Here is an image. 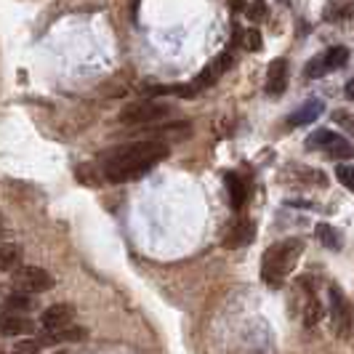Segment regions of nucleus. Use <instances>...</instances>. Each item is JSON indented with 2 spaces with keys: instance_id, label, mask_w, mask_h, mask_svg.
<instances>
[{
  "instance_id": "1",
  "label": "nucleus",
  "mask_w": 354,
  "mask_h": 354,
  "mask_svg": "<svg viewBox=\"0 0 354 354\" xmlns=\"http://www.w3.org/2000/svg\"><path fill=\"white\" fill-rule=\"evenodd\" d=\"M168 158V144L162 142H139L118 149L104 162V176L112 184H125L133 178L147 176L160 160Z\"/></svg>"
},
{
  "instance_id": "2",
  "label": "nucleus",
  "mask_w": 354,
  "mask_h": 354,
  "mask_svg": "<svg viewBox=\"0 0 354 354\" xmlns=\"http://www.w3.org/2000/svg\"><path fill=\"white\" fill-rule=\"evenodd\" d=\"M304 243L299 237H290L283 243H274L272 248H266L264 261H261V280L272 288H280L285 283V277L290 274V269L296 266V261L301 259Z\"/></svg>"
},
{
  "instance_id": "3",
  "label": "nucleus",
  "mask_w": 354,
  "mask_h": 354,
  "mask_svg": "<svg viewBox=\"0 0 354 354\" xmlns=\"http://www.w3.org/2000/svg\"><path fill=\"white\" fill-rule=\"evenodd\" d=\"M328 312H330V325L338 338H349L354 328V309L346 293L338 285H328Z\"/></svg>"
},
{
  "instance_id": "4",
  "label": "nucleus",
  "mask_w": 354,
  "mask_h": 354,
  "mask_svg": "<svg viewBox=\"0 0 354 354\" xmlns=\"http://www.w3.org/2000/svg\"><path fill=\"white\" fill-rule=\"evenodd\" d=\"M346 62H349V51H346L344 46H336V48H328L325 53L315 56V59L306 64L304 75H306V77H312V80H317V77H325L328 72L341 70Z\"/></svg>"
},
{
  "instance_id": "5",
  "label": "nucleus",
  "mask_w": 354,
  "mask_h": 354,
  "mask_svg": "<svg viewBox=\"0 0 354 354\" xmlns=\"http://www.w3.org/2000/svg\"><path fill=\"white\" fill-rule=\"evenodd\" d=\"M14 283L21 293H46L53 288V277L40 266H19L14 274Z\"/></svg>"
},
{
  "instance_id": "6",
  "label": "nucleus",
  "mask_w": 354,
  "mask_h": 354,
  "mask_svg": "<svg viewBox=\"0 0 354 354\" xmlns=\"http://www.w3.org/2000/svg\"><path fill=\"white\" fill-rule=\"evenodd\" d=\"M168 106L158 104V102H144V104H131L120 112V123L125 125H144V123H155L168 118Z\"/></svg>"
},
{
  "instance_id": "7",
  "label": "nucleus",
  "mask_w": 354,
  "mask_h": 354,
  "mask_svg": "<svg viewBox=\"0 0 354 354\" xmlns=\"http://www.w3.org/2000/svg\"><path fill=\"white\" fill-rule=\"evenodd\" d=\"M72 319H75V306H72V304H53V306H48V309L40 315V325H43L48 333H59V330L70 328Z\"/></svg>"
},
{
  "instance_id": "8",
  "label": "nucleus",
  "mask_w": 354,
  "mask_h": 354,
  "mask_svg": "<svg viewBox=\"0 0 354 354\" xmlns=\"http://www.w3.org/2000/svg\"><path fill=\"white\" fill-rule=\"evenodd\" d=\"M230 64H232L230 53H227V51L218 53V56H216V59L211 62V64H205V70L200 72L195 80L189 83V88L195 91V93H197V91H203V88H211L213 83H216V80H218L224 72L230 70Z\"/></svg>"
},
{
  "instance_id": "9",
  "label": "nucleus",
  "mask_w": 354,
  "mask_h": 354,
  "mask_svg": "<svg viewBox=\"0 0 354 354\" xmlns=\"http://www.w3.org/2000/svg\"><path fill=\"white\" fill-rule=\"evenodd\" d=\"M288 86V62L285 59H272L266 67V93L280 96Z\"/></svg>"
},
{
  "instance_id": "10",
  "label": "nucleus",
  "mask_w": 354,
  "mask_h": 354,
  "mask_svg": "<svg viewBox=\"0 0 354 354\" xmlns=\"http://www.w3.org/2000/svg\"><path fill=\"white\" fill-rule=\"evenodd\" d=\"M0 333L3 336H30L35 333V322L19 315H0Z\"/></svg>"
},
{
  "instance_id": "11",
  "label": "nucleus",
  "mask_w": 354,
  "mask_h": 354,
  "mask_svg": "<svg viewBox=\"0 0 354 354\" xmlns=\"http://www.w3.org/2000/svg\"><path fill=\"white\" fill-rule=\"evenodd\" d=\"M253 232H256L253 221L243 218V221H237V224L232 227L230 234L224 237V245H227V248H243V245H248L250 240H253Z\"/></svg>"
},
{
  "instance_id": "12",
  "label": "nucleus",
  "mask_w": 354,
  "mask_h": 354,
  "mask_svg": "<svg viewBox=\"0 0 354 354\" xmlns=\"http://www.w3.org/2000/svg\"><path fill=\"white\" fill-rule=\"evenodd\" d=\"M322 112H325V104H322L319 99H312V102H306V104L299 106V109L288 118V123L290 125H312Z\"/></svg>"
},
{
  "instance_id": "13",
  "label": "nucleus",
  "mask_w": 354,
  "mask_h": 354,
  "mask_svg": "<svg viewBox=\"0 0 354 354\" xmlns=\"http://www.w3.org/2000/svg\"><path fill=\"white\" fill-rule=\"evenodd\" d=\"M224 181H227V192H230L232 208L240 211V208L245 205V200H248V187H245V181L237 176L234 171H227V174H224Z\"/></svg>"
},
{
  "instance_id": "14",
  "label": "nucleus",
  "mask_w": 354,
  "mask_h": 354,
  "mask_svg": "<svg viewBox=\"0 0 354 354\" xmlns=\"http://www.w3.org/2000/svg\"><path fill=\"white\" fill-rule=\"evenodd\" d=\"M86 338H88V330H86V328L70 325V328H64V330H59V333H51L48 338H43V341H46V346H51V344H80V341H86Z\"/></svg>"
},
{
  "instance_id": "15",
  "label": "nucleus",
  "mask_w": 354,
  "mask_h": 354,
  "mask_svg": "<svg viewBox=\"0 0 354 354\" xmlns=\"http://www.w3.org/2000/svg\"><path fill=\"white\" fill-rule=\"evenodd\" d=\"M338 139H341V136H338L336 131H330V128H319V131H315V133L306 139V147H309V149H325V152H328Z\"/></svg>"
},
{
  "instance_id": "16",
  "label": "nucleus",
  "mask_w": 354,
  "mask_h": 354,
  "mask_svg": "<svg viewBox=\"0 0 354 354\" xmlns=\"http://www.w3.org/2000/svg\"><path fill=\"white\" fill-rule=\"evenodd\" d=\"M32 304L35 301H32L27 293H14V296H8V299L3 301V309H6V312H30Z\"/></svg>"
},
{
  "instance_id": "17",
  "label": "nucleus",
  "mask_w": 354,
  "mask_h": 354,
  "mask_svg": "<svg viewBox=\"0 0 354 354\" xmlns=\"http://www.w3.org/2000/svg\"><path fill=\"white\" fill-rule=\"evenodd\" d=\"M315 232H317V240L325 248H341V237H338V232L330 224H317Z\"/></svg>"
},
{
  "instance_id": "18",
  "label": "nucleus",
  "mask_w": 354,
  "mask_h": 354,
  "mask_svg": "<svg viewBox=\"0 0 354 354\" xmlns=\"http://www.w3.org/2000/svg\"><path fill=\"white\" fill-rule=\"evenodd\" d=\"M319 317H322V306H319L317 296L309 293V296H306V309H304V322H306V325H317Z\"/></svg>"
},
{
  "instance_id": "19",
  "label": "nucleus",
  "mask_w": 354,
  "mask_h": 354,
  "mask_svg": "<svg viewBox=\"0 0 354 354\" xmlns=\"http://www.w3.org/2000/svg\"><path fill=\"white\" fill-rule=\"evenodd\" d=\"M19 261H21V250L17 245H3L0 248V266L3 269H17Z\"/></svg>"
},
{
  "instance_id": "20",
  "label": "nucleus",
  "mask_w": 354,
  "mask_h": 354,
  "mask_svg": "<svg viewBox=\"0 0 354 354\" xmlns=\"http://www.w3.org/2000/svg\"><path fill=\"white\" fill-rule=\"evenodd\" d=\"M328 155H330V158H336V160H352L354 158V147L346 142L344 136H341V139H338V142L328 149Z\"/></svg>"
},
{
  "instance_id": "21",
  "label": "nucleus",
  "mask_w": 354,
  "mask_h": 354,
  "mask_svg": "<svg viewBox=\"0 0 354 354\" xmlns=\"http://www.w3.org/2000/svg\"><path fill=\"white\" fill-rule=\"evenodd\" d=\"M336 178L349 189V192H354V165H338Z\"/></svg>"
},
{
  "instance_id": "22",
  "label": "nucleus",
  "mask_w": 354,
  "mask_h": 354,
  "mask_svg": "<svg viewBox=\"0 0 354 354\" xmlns=\"http://www.w3.org/2000/svg\"><path fill=\"white\" fill-rule=\"evenodd\" d=\"M243 46L248 48V51H261V32L259 30H245V35H243Z\"/></svg>"
},
{
  "instance_id": "23",
  "label": "nucleus",
  "mask_w": 354,
  "mask_h": 354,
  "mask_svg": "<svg viewBox=\"0 0 354 354\" xmlns=\"http://www.w3.org/2000/svg\"><path fill=\"white\" fill-rule=\"evenodd\" d=\"M333 120H336L338 128H344L346 133H354V115H349V112H333Z\"/></svg>"
},
{
  "instance_id": "24",
  "label": "nucleus",
  "mask_w": 354,
  "mask_h": 354,
  "mask_svg": "<svg viewBox=\"0 0 354 354\" xmlns=\"http://www.w3.org/2000/svg\"><path fill=\"white\" fill-rule=\"evenodd\" d=\"M344 93H346V99H349V102H354V77L349 80V83H346V88H344Z\"/></svg>"
}]
</instances>
